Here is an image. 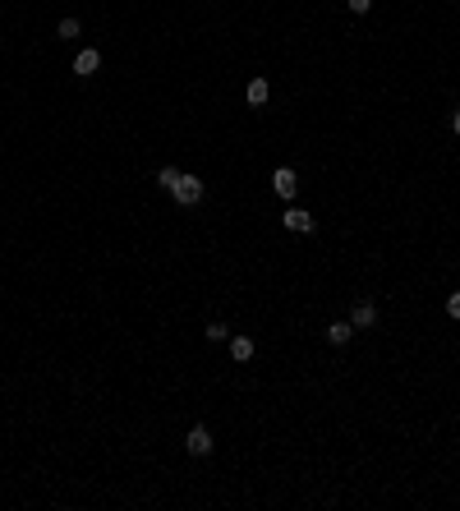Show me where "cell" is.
Instances as JSON below:
<instances>
[{"instance_id":"6da1fadb","label":"cell","mask_w":460,"mask_h":511,"mask_svg":"<svg viewBox=\"0 0 460 511\" xmlns=\"http://www.w3.org/2000/svg\"><path fill=\"white\" fill-rule=\"evenodd\" d=\"M170 194H175V203L194 207V203L203 198V180H198V175H184V170H180V180H175V189H170Z\"/></svg>"},{"instance_id":"7a4b0ae2","label":"cell","mask_w":460,"mask_h":511,"mask_svg":"<svg viewBox=\"0 0 460 511\" xmlns=\"http://www.w3.org/2000/svg\"><path fill=\"white\" fill-rule=\"evenodd\" d=\"M272 189L281 194V198H295V194H299V175H295L290 166H281V170L272 175Z\"/></svg>"},{"instance_id":"3957f363","label":"cell","mask_w":460,"mask_h":511,"mask_svg":"<svg viewBox=\"0 0 460 511\" xmlns=\"http://www.w3.org/2000/svg\"><path fill=\"white\" fill-rule=\"evenodd\" d=\"M184 447L194 451V456H207V451H212V433H207L203 424H194V429H189V438H184Z\"/></svg>"},{"instance_id":"277c9868","label":"cell","mask_w":460,"mask_h":511,"mask_svg":"<svg viewBox=\"0 0 460 511\" xmlns=\"http://www.w3.org/2000/svg\"><path fill=\"white\" fill-rule=\"evenodd\" d=\"M97 69H102V51L83 47V51L74 56V74H83V78H88V74H97Z\"/></svg>"},{"instance_id":"5b68a950","label":"cell","mask_w":460,"mask_h":511,"mask_svg":"<svg viewBox=\"0 0 460 511\" xmlns=\"http://www.w3.org/2000/svg\"><path fill=\"white\" fill-rule=\"evenodd\" d=\"M286 231H295V235H308V231H313V217H308L304 207H290V212H286Z\"/></svg>"},{"instance_id":"8992f818","label":"cell","mask_w":460,"mask_h":511,"mask_svg":"<svg viewBox=\"0 0 460 511\" xmlns=\"http://www.w3.org/2000/svg\"><path fill=\"white\" fill-rule=\"evenodd\" d=\"M373 323H378V309H373L368 299H359V304H354V313H350V327L359 332V327H373Z\"/></svg>"},{"instance_id":"52a82bcc","label":"cell","mask_w":460,"mask_h":511,"mask_svg":"<svg viewBox=\"0 0 460 511\" xmlns=\"http://www.w3.org/2000/svg\"><path fill=\"white\" fill-rule=\"evenodd\" d=\"M253 350H258V345H253V337H230V359L249 364V359H253Z\"/></svg>"},{"instance_id":"ba28073f","label":"cell","mask_w":460,"mask_h":511,"mask_svg":"<svg viewBox=\"0 0 460 511\" xmlns=\"http://www.w3.org/2000/svg\"><path fill=\"white\" fill-rule=\"evenodd\" d=\"M350 337H354L350 323H332V327H327V341H332V345H350Z\"/></svg>"},{"instance_id":"9c48e42d","label":"cell","mask_w":460,"mask_h":511,"mask_svg":"<svg viewBox=\"0 0 460 511\" xmlns=\"http://www.w3.org/2000/svg\"><path fill=\"white\" fill-rule=\"evenodd\" d=\"M244 97H249V106H262V102H267V78H253Z\"/></svg>"},{"instance_id":"30bf717a","label":"cell","mask_w":460,"mask_h":511,"mask_svg":"<svg viewBox=\"0 0 460 511\" xmlns=\"http://www.w3.org/2000/svg\"><path fill=\"white\" fill-rule=\"evenodd\" d=\"M175 180H180V170H175V166H161V170H157V185H161V189H175Z\"/></svg>"},{"instance_id":"8fae6325","label":"cell","mask_w":460,"mask_h":511,"mask_svg":"<svg viewBox=\"0 0 460 511\" xmlns=\"http://www.w3.org/2000/svg\"><path fill=\"white\" fill-rule=\"evenodd\" d=\"M56 32L69 42V37H78V32H83V23H78V19H60V28H56Z\"/></svg>"},{"instance_id":"7c38bea8","label":"cell","mask_w":460,"mask_h":511,"mask_svg":"<svg viewBox=\"0 0 460 511\" xmlns=\"http://www.w3.org/2000/svg\"><path fill=\"white\" fill-rule=\"evenodd\" d=\"M207 341H230V327L226 323H207Z\"/></svg>"},{"instance_id":"4fadbf2b","label":"cell","mask_w":460,"mask_h":511,"mask_svg":"<svg viewBox=\"0 0 460 511\" xmlns=\"http://www.w3.org/2000/svg\"><path fill=\"white\" fill-rule=\"evenodd\" d=\"M446 313H451V318L460 323V291H451V295H446Z\"/></svg>"},{"instance_id":"5bb4252c","label":"cell","mask_w":460,"mask_h":511,"mask_svg":"<svg viewBox=\"0 0 460 511\" xmlns=\"http://www.w3.org/2000/svg\"><path fill=\"white\" fill-rule=\"evenodd\" d=\"M350 10H354V14H368V10H373V0H350Z\"/></svg>"},{"instance_id":"9a60e30c","label":"cell","mask_w":460,"mask_h":511,"mask_svg":"<svg viewBox=\"0 0 460 511\" xmlns=\"http://www.w3.org/2000/svg\"><path fill=\"white\" fill-rule=\"evenodd\" d=\"M451 129H456V134H460V111H456V115H451Z\"/></svg>"}]
</instances>
